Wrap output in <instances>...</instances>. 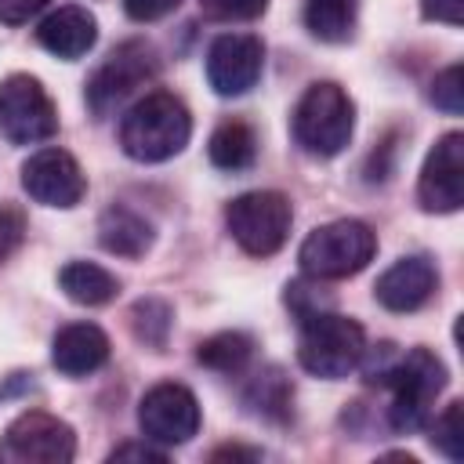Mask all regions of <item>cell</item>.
Returning <instances> with one entry per match:
<instances>
[{"mask_svg":"<svg viewBox=\"0 0 464 464\" xmlns=\"http://www.w3.org/2000/svg\"><path fill=\"white\" fill-rule=\"evenodd\" d=\"M109 460H163V453L145 442H127V446H116L109 453Z\"/></svg>","mask_w":464,"mask_h":464,"instance_id":"cell-31","label":"cell"},{"mask_svg":"<svg viewBox=\"0 0 464 464\" xmlns=\"http://www.w3.org/2000/svg\"><path fill=\"white\" fill-rule=\"evenodd\" d=\"M199 7L218 22H246L257 18L268 7V0H199Z\"/></svg>","mask_w":464,"mask_h":464,"instance_id":"cell-26","label":"cell"},{"mask_svg":"<svg viewBox=\"0 0 464 464\" xmlns=\"http://www.w3.org/2000/svg\"><path fill=\"white\" fill-rule=\"evenodd\" d=\"M250 352H254V341H250L246 334H239V330H225V334L207 337V341L199 344L196 359H199L203 366L218 370V373H236V370L246 366Z\"/></svg>","mask_w":464,"mask_h":464,"instance_id":"cell-21","label":"cell"},{"mask_svg":"<svg viewBox=\"0 0 464 464\" xmlns=\"http://www.w3.org/2000/svg\"><path fill=\"white\" fill-rule=\"evenodd\" d=\"M156 72V54L149 44L141 40H127L120 44L91 76L87 83V105L94 116H109L127 94H134L145 80H152Z\"/></svg>","mask_w":464,"mask_h":464,"instance_id":"cell-9","label":"cell"},{"mask_svg":"<svg viewBox=\"0 0 464 464\" xmlns=\"http://www.w3.org/2000/svg\"><path fill=\"white\" fill-rule=\"evenodd\" d=\"M22 188L44 207L69 210L83 199L87 181L80 163L65 149H40L22 163Z\"/></svg>","mask_w":464,"mask_h":464,"instance_id":"cell-12","label":"cell"},{"mask_svg":"<svg viewBox=\"0 0 464 464\" xmlns=\"http://www.w3.org/2000/svg\"><path fill=\"white\" fill-rule=\"evenodd\" d=\"M181 0H123V11L134 18V22H156L163 14H170Z\"/></svg>","mask_w":464,"mask_h":464,"instance_id":"cell-29","label":"cell"},{"mask_svg":"<svg viewBox=\"0 0 464 464\" xmlns=\"http://www.w3.org/2000/svg\"><path fill=\"white\" fill-rule=\"evenodd\" d=\"M431 442L435 450H442L450 460L464 457V402H450L446 413L435 417L431 424Z\"/></svg>","mask_w":464,"mask_h":464,"instance_id":"cell-23","label":"cell"},{"mask_svg":"<svg viewBox=\"0 0 464 464\" xmlns=\"http://www.w3.org/2000/svg\"><path fill=\"white\" fill-rule=\"evenodd\" d=\"M464 80H460V65H450V69H442L439 76H435V83H431V102L439 105V109H446L450 116H460L464 112V87H460Z\"/></svg>","mask_w":464,"mask_h":464,"instance_id":"cell-25","label":"cell"},{"mask_svg":"<svg viewBox=\"0 0 464 464\" xmlns=\"http://www.w3.org/2000/svg\"><path fill=\"white\" fill-rule=\"evenodd\" d=\"M192 116L181 98L152 91L127 109L120 120V145L138 163H163L188 145Z\"/></svg>","mask_w":464,"mask_h":464,"instance_id":"cell-1","label":"cell"},{"mask_svg":"<svg viewBox=\"0 0 464 464\" xmlns=\"http://www.w3.org/2000/svg\"><path fill=\"white\" fill-rule=\"evenodd\" d=\"M420 14L428 22H446L457 29L464 22V0H420Z\"/></svg>","mask_w":464,"mask_h":464,"instance_id":"cell-28","label":"cell"},{"mask_svg":"<svg viewBox=\"0 0 464 464\" xmlns=\"http://www.w3.org/2000/svg\"><path fill=\"white\" fill-rule=\"evenodd\" d=\"M36 40H40V47H47L51 54L72 62V58H83V54L94 47V40H98V22H94V14H91L87 7L69 4V7L51 11V14L40 22Z\"/></svg>","mask_w":464,"mask_h":464,"instance_id":"cell-16","label":"cell"},{"mask_svg":"<svg viewBox=\"0 0 464 464\" xmlns=\"http://www.w3.org/2000/svg\"><path fill=\"white\" fill-rule=\"evenodd\" d=\"M265 65V44L250 33H221L207 51V80L218 94H246Z\"/></svg>","mask_w":464,"mask_h":464,"instance_id":"cell-13","label":"cell"},{"mask_svg":"<svg viewBox=\"0 0 464 464\" xmlns=\"http://www.w3.org/2000/svg\"><path fill=\"white\" fill-rule=\"evenodd\" d=\"M25 239V214L18 207H0V261H7Z\"/></svg>","mask_w":464,"mask_h":464,"instance_id":"cell-27","label":"cell"},{"mask_svg":"<svg viewBox=\"0 0 464 464\" xmlns=\"http://www.w3.org/2000/svg\"><path fill=\"white\" fill-rule=\"evenodd\" d=\"M359 0H304V25L315 40L344 44L355 33Z\"/></svg>","mask_w":464,"mask_h":464,"instance_id":"cell-19","label":"cell"},{"mask_svg":"<svg viewBox=\"0 0 464 464\" xmlns=\"http://www.w3.org/2000/svg\"><path fill=\"white\" fill-rule=\"evenodd\" d=\"M98 239L116 257H141L152 246V225L127 207H109L98 221Z\"/></svg>","mask_w":464,"mask_h":464,"instance_id":"cell-17","label":"cell"},{"mask_svg":"<svg viewBox=\"0 0 464 464\" xmlns=\"http://www.w3.org/2000/svg\"><path fill=\"white\" fill-rule=\"evenodd\" d=\"M417 199L428 214H450L464 203V134L450 130L435 141L420 167Z\"/></svg>","mask_w":464,"mask_h":464,"instance_id":"cell-11","label":"cell"},{"mask_svg":"<svg viewBox=\"0 0 464 464\" xmlns=\"http://www.w3.org/2000/svg\"><path fill=\"white\" fill-rule=\"evenodd\" d=\"M58 286L65 290L69 301L87 304V308L109 304V301L116 297V290H120L116 276L105 272L102 265H91V261H72V265H65V268L58 272Z\"/></svg>","mask_w":464,"mask_h":464,"instance_id":"cell-18","label":"cell"},{"mask_svg":"<svg viewBox=\"0 0 464 464\" xmlns=\"http://www.w3.org/2000/svg\"><path fill=\"white\" fill-rule=\"evenodd\" d=\"M51 362L65 373V377H83L94 373L98 366L109 362V337L102 326L94 323H69L54 334L51 344Z\"/></svg>","mask_w":464,"mask_h":464,"instance_id":"cell-15","label":"cell"},{"mask_svg":"<svg viewBox=\"0 0 464 464\" xmlns=\"http://www.w3.org/2000/svg\"><path fill=\"white\" fill-rule=\"evenodd\" d=\"M362 355H366V334L355 319L337 315V312H315L301 319L297 359L308 373L341 381L359 366Z\"/></svg>","mask_w":464,"mask_h":464,"instance_id":"cell-4","label":"cell"},{"mask_svg":"<svg viewBox=\"0 0 464 464\" xmlns=\"http://www.w3.org/2000/svg\"><path fill=\"white\" fill-rule=\"evenodd\" d=\"M290 221H294L290 199L272 188L243 192L225 207V225L232 232V239L254 257L276 254L290 236Z\"/></svg>","mask_w":464,"mask_h":464,"instance_id":"cell-6","label":"cell"},{"mask_svg":"<svg viewBox=\"0 0 464 464\" xmlns=\"http://www.w3.org/2000/svg\"><path fill=\"white\" fill-rule=\"evenodd\" d=\"M355 105L337 83H312L294 109V138L312 156H337L352 141Z\"/></svg>","mask_w":464,"mask_h":464,"instance_id":"cell-5","label":"cell"},{"mask_svg":"<svg viewBox=\"0 0 464 464\" xmlns=\"http://www.w3.org/2000/svg\"><path fill=\"white\" fill-rule=\"evenodd\" d=\"M257 156V138L246 123H221L210 134V163L221 170H246Z\"/></svg>","mask_w":464,"mask_h":464,"instance_id":"cell-20","label":"cell"},{"mask_svg":"<svg viewBox=\"0 0 464 464\" xmlns=\"http://www.w3.org/2000/svg\"><path fill=\"white\" fill-rule=\"evenodd\" d=\"M138 424L145 439L163 442V446H181L199 431V402L185 384L163 381L141 395Z\"/></svg>","mask_w":464,"mask_h":464,"instance_id":"cell-10","label":"cell"},{"mask_svg":"<svg viewBox=\"0 0 464 464\" xmlns=\"http://www.w3.org/2000/svg\"><path fill=\"white\" fill-rule=\"evenodd\" d=\"M377 254V236L366 221L341 218L330 225H319L308 232V239L297 250L301 268L312 279H344L362 272Z\"/></svg>","mask_w":464,"mask_h":464,"instance_id":"cell-3","label":"cell"},{"mask_svg":"<svg viewBox=\"0 0 464 464\" xmlns=\"http://www.w3.org/2000/svg\"><path fill=\"white\" fill-rule=\"evenodd\" d=\"M370 381H381L392 388V424L399 431H417L431 417L435 395L446 388V366L428 352L413 348L406 355H392L388 366H377Z\"/></svg>","mask_w":464,"mask_h":464,"instance_id":"cell-2","label":"cell"},{"mask_svg":"<svg viewBox=\"0 0 464 464\" xmlns=\"http://www.w3.org/2000/svg\"><path fill=\"white\" fill-rule=\"evenodd\" d=\"M58 130L54 102L36 76L14 72L0 80V134L11 145H36Z\"/></svg>","mask_w":464,"mask_h":464,"instance_id":"cell-8","label":"cell"},{"mask_svg":"<svg viewBox=\"0 0 464 464\" xmlns=\"http://www.w3.org/2000/svg\"><path fill=\"white\" fill-rule=\"evenodd\" d=\"M130 323H134V334L152 344V348H163L167 341V330H170V308L156 297H141L134 308H130Z\"/></svg>","mask_w":464,"mask_h":464,"instance_id":"cell-22","label":"cell"},{"mask_svg":"<svg viewBox=\"0 0 464 464\" xmlns=\"http://www.w3.org/2000/svg\"><path fill=\"white\" fill-rule=\"evenodd\" d=\"M246 402H254V410H257V413L283 417V413H286V406H290V388H286V381L272 370L268 377L254 381V392L246 395Z\"/></svg>","mask_w":464,"mask_h":464,"instance_id":"cell-24","label":"cell"},{"mask_svg":"<svg viewBox=\"0 0 464 464\" xmlns=\"http://www.w3.org/2000/svg\"><path fill=\"white\" fill-rule=\"evenodd\" d=\"M76 457V431L44 410L14 417L0 439V460L7 464H65Z\"/></svg>","mask_w":464,"mask_h":464,"instance_id":"cell-7","label":"cell"},{"mask_svg":"<svg viewBox=\"0 0 464 464\" xmlns=\"http://www.w3.org/2000/svg\"><path fill=\"white\" fill-rule=\"evenodd\" d=\"M435 286H439L435 265H431L428 257L413 254V257H399V261L377 279L373 294H377V301H381L384 308H392V312H413V308H420V304L435 294Z\"/></svg>","mask_w":464,"mask_h":464,"instance_id":"cell-14","label":"cell"},{"mask_svg":"<svg viewBox=\"0 0 464 464\" xmlns=\"http://www.w3.org/2000/svg\"><path fill=\"white\" fill-rule=\"evenodd\" d=\"M47 0H0V22L4 25H22L29 22Z\"/></svg>","mask_w":464,"mask_h":464,"instance_id":"cell-30","label":"cell"}]
</instances>
